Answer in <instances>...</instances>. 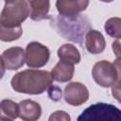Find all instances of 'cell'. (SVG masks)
<instances>
[{
  "mask_svg": "<svg viewBox=\"0 0 121 121\" xmlns=\"http://www.w3.org/2000/svg\"><path fill=\"white\" fill-rule=\"evenodd\" d=\"M51 73L45 70L26 69L16 73L11 80V88L17 92L26 95H41L52 85Z\"/></svg>",
  "mask_w": 121,
  "mask_h": 121,
  "instance_id": "6da1fadb",
  "label": "cell"
},
{
  "mask_svg": "<svg viewBox=\"0 0 121 121\" xmlns=\"http://www.w3.org/2000/svg\"><path fill=\"white\" fill-rule=\"evenodd\" d=\"M52 23L54 28L60 36L78 43H82L84 34L87 30H90L88 19L79 14L73 17L58 15Z\"/></svg>",
  "mask_w": 121,
  "mask_h": 121,
  "instance_id": "7a4b0ae2",
  "label": "cell"
},
{
  "mask_svg": "<svg viewBox=\"0 0 121 121\" xmlns=\"http://www.w3.org/2000/svg\"><path fill=\"white\" fill-rule=\"evenodd\" d=\"M29 7L26 0H8L0 14V24L5 26H18L29 16Z\"/></svg>",
  "mask_w": 121,
  "mask_h": 121,
  "instance_id": "3957f363",
  "label": "cell"
},
{
  "mask_svg": "<svg viewBox=\"0 0 121 121\" xmlns=\"http://www.w3.org/2000/svg\"><path fill=\"white\" fill-rule=\"evenodd\" d=\"M119 59L116 60V64L105 60H99L93 66L92 77L99 86L112 87L119 81Z\"/></svg>",
  "mask_w": 121,
  "mask_h": 121,
  "instance_id": "277c9868",
  "label": "cell"
},
{
  "mask_svg": "<svg viewBox=\"0 0 121 121\" xmlns=\"http://www.w3.org/2000/svg\"><path fill=\"white\" fill-rule=\"evenodd\" d=\"M121 119V111L108 103H95L85 109L78 117V120L91 121H119Z\"/></svg>",
  "mask_w": 121,
  "mask_h": 121,
  "instance_id": "5b68a950",
  "label": "cell"
},
{
  "mask_svg": "<svg viewBox=\"0 0 121 121\" xmlns=\"http://www.w3.org/2000/svg\"><path fill=\"white\" fill-rule=\"evenodd\" d=\"M50 58L47 46L38 42H30L25 50V62L30 68H41L44 66Z\"/></svg>",
  "mask_w": 121,
  "mask_h": 121,
  "instance_id": "8992f818",
  "label": "cell"
},
{
  "mask_svg": "<svg viewBox=\"0 0 121 121\" xmlns=\"http://www.w3.org/2000/svg\"><path fill=\"white\" fill-rule=\"evenodd\" d=\"M63 97L66 103L72 106H80L88 100L89 91L84 84L78 81H73L65 86Z\"/></svg>",
  "mask_w": 121,
  "mask_h": 121,
  "instance_id": "52a82bcc",
  "label": "cell"
},
{
  "mask_svg": "<svg viewBox=\"0 0 121 121\" xmlns=\"http://www.w3.org/2000/svg\"><path fill=\"white\" fill-rule=\"evenodd\" d=\"M89 5V0H57L56 8L60 15L73 17L84 11Z\"/></svg>",
  "mask_w": 121,
  "mask_h": 121,
  "instance_id": "ba28073f",
  "label": "cell"
},
{
  "mask_svg": "<svg viewBox=\"0 0 121 121\" xmlns=\"http://www.w3.org/2000/svg\"><path fill=\"white\" fill-rule=\"evenodd\" d=\"M1 57L8 70H18L25 64V50L19 46L6 49Z\"/></svg>",
  "mask_w": 121,
  "mask_h": 121,
  "instance_id": "9c48e42d",
  "label": "cell"
},
{
  "mask_svg": "<svg viewBox=\"0 0 121 121\" xmlns=\"http://www.w3.org/2000/svg\"><path fill=\"white\" fill-rule=\"evenodd\" d=\"M18 117L25 121H36L42 115L41 105L31 99H25L19 102Z\"/></svg>",
  "mask_w": 121,
  "mask_h": 121,
  "instance_id": "30bf717a",
  "label": "cell"
},
{
  "mask_svg": "<svg viewBox=\"0 0 121 121\" xmlns=\"http://www.w3.org/2000/svg\"><path fill=\"white\" fill-rule=\"evenodd\" d=\"M85 47L91 54H100L106 47V40L103 34L95 29H90L85 36Z\"/></svg>",
  "mask_w": 121,
  "mask_h": 121,
  "instance_id": "8fae6325",
  "label": "cell"
},
{
  "mask_svg": "<svg viewBox=\"0 0 121 121\" xmlns=\"http://www.w3.org/2000/svg\"><path fill=\"white\" fill-rule=\"evenodd\" d=\"M75 72L74 64L60 60L51 70L53 80L58 82H68L72 79Z\"/></svg>",
  "mask_w": 121,
  "mask_h": 121,
  "instance_id": "7c38bea8",
  "label": "cell"
},
{
  "mask_svg": "<svg viewBox=\"0 0 121 121\" xmlns=\"http://www.w3.org/2000/svg\"><path fill=\"white\" fill-rule=\"evenodd\" d=\"M29 7V16L33 21H41L47 17L50 0H26Z\"/></svg>",
  "mask_w": 121,
  "mask_h": 121,
  "instance_id": "4fadbf2b",
  "label": "cell"
},
{
  "mask_svg": "<svg viewBox=\"0 0 121 121\" xmlns=\"http://www.w3.org/2000/svg\"><path fill=\"white\" fill-rule=\"evenodd\" d=\"M57 53L60 60H62L74 65L79 63L81 60L78 49L74 44H71V43H64L60 45Z\"/></svg>",
  "mask_w": 121,
  "mask_h": 121,
  "instance_id": "5bb4252c",
  "label": "cell"
},
{
  "mask_svg": "<svg viewBox=\"0 0 121 121\" xmlns=\"http://www.w3.org/2000/svg\"><path fill=\"white\" fill-rule=\"evenodd\" d=\"M19 107L10 99H3L0 102V120H14L18 117Z\"/></svg>",
  "mask_w": 121,
  "mask_h": 121,
  "instance_id": "9a60e30c",
  "label": "cell"
},
{
  "mask_svg": "<svg viewBox=\"0 0 121 121\" xmlns=\"http://www.w3.org/2000/svg\"><path fill=\"white\" fill-rule=\"evenodd\" d=\"M23 34V29L21 26H5L0 24V41L3 42H12L18 40Z\"/></svg>",
  "mask_w": 121,
  "mask_h": 121,
  "instance_id": "2e32d148",
  "label": "cell"
},
{
  "mask_svg": "<svg viewBox=\"0 0 121 121\" xmlns=\"http://www.w3.org/2000/svg\"><path fill=\"white\" fill-rule=\"evenodd\" d=\"M104 29L106 33L115 39H120L121 37V19L119 17H112L108 19L104 25Z\"/></svg>",
  "mask_w": 121,
  "mask_h": 121,
  "instance_id": "e0dca14e",
  "label": "cell"
},
{
  "mask_svg": "<svg viewBox=\"0 0 121 121\" xmlns=\"http://www.w3.org/2000/svg\"><path fill=\"white\" fill-rule=\"evenodd\" d=\"M48 120L49 121H53V120H56V121H60V120H62V121H70L71 120V117L64 111H56V112H54L49 116Z\"/></svg>",
  "mask_w": 121,
  "mask_h": 121,
  "instance_id": "ac0fdd59",
  "label": "cell"
},
{
  "mask_svg": "<svg viewBox=\"0 0 121 121\" xmlns=\"http://www.w3.org/2000/svg\"><path fill=\"white\" fill-rule=\"evenodd\" d=\"M47 91H48V96L52 100L58 101V100L60 99V97H61V90L58 86H52L51 85L47 89Z\"/></svg>",
  "mask_w": 121,
  "mask_h": 121,
  "instance_id": "d6986e66",
  "label": "cell"
},
{
  "mask_svg": "<svg viewBox=\"0 0 121 121\" xmlns=\"http://www.w3.org/2000/svg\"><path fill=\"white\" fill-rule=\"evenodd\" d=\"M112 50H113V52H114V54L116 55V57H117V59H119V48H120V43H119V39H116V41L115 42H113L112 43Z\"/></svg>",
  "mask_w": 121,
  "mask_h": 121,
  "instance_id": "ffe728a7",
  "label": "cell"
},
{
  "mask_svg": "<svg viewBox=\"0 0 121 121\" xmlns=\"http://www.w3.org/2000/svg\"><path fill=\"white\" fill-rule=\"evenodd\" d=\"M5 71H6V67H5L4 61L2 60V57L0 56V79L3 78V77L5 75Z\"/></svg>",
  "mask_w": 121,
  "mask_h": 121,
  "instance_id": "44dd1931",
  "label": "cell"
},
{
  "mask_svg": "<svg viewBox=\"0 0 121 121\" xmlns=\"http://www.w3.org/2000/svg\"><path fill=\"white\" fill-rule=\"evenodd\" d=\"M101 2H104V3H110V2H112L113 0H100Z\"/></svg>",
  "mask_w": 121,
  "mask_h": 121,
  "instance_id": "7402d4cb",
  "label": "cell"
},
{
  "mask_svg": "<svg viewBox=\"0 0 121 121\" xmlns=\"http://www.w3.org/2000/svg\"><path fill=\"white\" fill-rule=\"evenodd\" d=\"M5 1H8V0H5Z\"/></svg>",
  "mask_w": 121,
  "mask_h": 121,
  "instance_id": "603a6c76",
  "label": "cell"
}]
</instances>
